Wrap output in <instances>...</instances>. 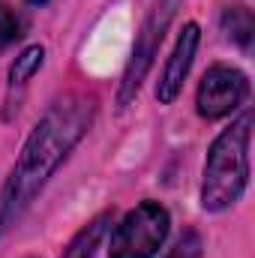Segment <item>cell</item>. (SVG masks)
<instances>
[{"instance_id": "8992f818", "label": "cell", "mask_w": 255, "mask_h": 258, "mask_svg": "<svg viewBox=\"0 0 255 258\" xmlns=\"http://www.w3.org/2000/svg\"><path fill=\"white\" fill-rule=\"evenodd\" d=\"M198 39H201L198 24L189 21V24L180 30L177 45H174L168 63H165L159 81H156V99H159L162 105H171V102L180 96L183 81H186V75H189V69H192V60H195V51H198Z\"/></svg>"}, {"instance_id": "277c9868", "label": "cell", "mask_w": 255, "mask_h": 258, "mask_svg": "<svg viewBox=\"0 0 255 258\" xmlns=\"http://www.w3.org/2000/svg\"><path fill=\"white\" fill-rule=\"evenodd\" d=\"M177 3H180V0H159V3L150 6L147 18L141 21V30H138L132 57H129L123 81H120V93H117V105H120V108H126L129 102L135 99V93H138L144 75L150 72L153 57H156V51H159V45H162V36H165L171 18H174V12H177Z\"/></svg>"}, {"instance_id": "9c48e42d", "label": "cell", "mask_w": 255, "mask_h": 258, "mask_svg": "<svg viewBox=\"0 0 255 258\" xmlns=\"http://www.w3.org/2000/svg\"><path fill=\"white\" fill-rule=\"evenodd\" d=\"M42 60H45V48H42V45L24 48V51L15 57L12 69H9V84H12V87H15V84H27V78H33V75L39 72Z\"/></svg>"}, {"instance_id": "5b68a950", "label": "cell", "mask_w": 255, "mask_h": 258, "mask_svg": "<svg viewBox=\"0 0 255 258\" xmlns=\"http://www.w3.org/2000/svg\"><path fill=\"white\" fill-rule=\"evenodd\" d=\"M246 96H249V78L234 66L216 63L204 72L195 93V105L201 117L219 120V117H228L234 108H240Z\"/></svg>"}, {"instance_id": "30bf717a", "label": "cell", "mask_w": 255, "mask_h": 258, "mask_svg": "<svg viewBox=\"0 0 255 258\" xmlns=\"http://www.w3.org/2000/svg\"><path fill=\"white\" fill-rule=\"evenodd\" d=\"M21 33H24V18L9 3L0 0V51L9 48L15 39H21Z\"/></svg>"}, {"instance_id": "3957f363", "label": "cell", "mask_w": 255, "mask_h": 258, "mask_svg": "<svg viewBox=\"0 0 255 258\" xmlns=\"http://www.w3.org/2000/svg\"><path fill=\"white\" fill-rule=\"evenodd\" d=\"M171 228V216L159 201H141L123 216L111 237V258H153Z\"/></svg>"}, {"instance_id": "8fae6325", "label": "cell", "mask_w": 255, "mask_h": 258, "mask_svg": "<svg viewBox=\"0 0 255 258\" xmlns=\"http://www.w3.org/2000/svg\"><path fill=\"white\" fill-rule=\"evenodd\" d=\"M165 258H201V237L195 231H186Z\"/></svg>"}, {"instance_id": "52a82bcc", "label": "cell", "mask_w": 255, "mask_h": 258, "mask_svg": "<svg viewBox=\"0 0 255 258\" xmlns=\"http://www.w3.org/2000/svg\"><path fill=\"white\" fill-rule=\"evenodd\" d=\"M108 225H111V213H99L96 219H90V222L69 240V246L63 249L60 258H93L96 249H99V243H102V237L108 234Z\"/></svg>"}, {"instance_id": "7c38bea8", "label": "cell", "mask_w": 255, "mask_h": 258, "mask_svg": "<svg viewBox=\"0 0 255 258\" xmlns=\"http://www.w3.org/2000/svg\"><path fill=\"white\" fill-rule=\"evenodd\" d=\"M27 3H33V6H42V3H48V0H27Z\"/></svg>"}, {"instance_id": "6da1fadb", "label": "cell", "mask_w": 255, "mask_h": 258, "mask_svg": "<svg viewBox=\"0 0 255 258\" xmlns=\"http://www.w3.org/2000/svg\"><path fill=\"white\" fill-rule=\"evenodd\" d=\"M93 114L96 99L87 93H72L54 102L45 111V117L33 126L0 192V234H6L24 216L33 198L42 192V186L51 180L60 162L72 153V147L84 138V132L93 123Z\"/></svg>"}, {"instance_id": "7a4b0ae2", "label": "cell", "mask_w": 255, "mask_h": 258, "mask_svg": "<svg viewBox=\"0 0 255 258\" xmlns=\"http://www.w3.org/2000/svg\"><path fill=\"white\" fill-rule=\"evenodd\" d=\"M249 141H252V114H240L228 129L216 135L204 162L201 180V207L216 213L231 207L249 186Z\"/></svg>"}, {"instance_id": "ba28073f", "label": "cell", "mask_w": 255, "mask_h": 258, "mask_svg": "<svg viewBox=\"0 0 255 258\" xmlns=\"http://www.w3.org/2000/svg\"><path fill=\"white\" fill-rule=\"evenodd\" d=\"M222 30L228 33V39H234L240 48L252 45V33H255V18L252 9L246 6H228L222 12Z\"/></svg>"}]
</instances>
